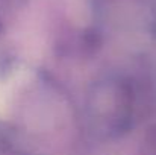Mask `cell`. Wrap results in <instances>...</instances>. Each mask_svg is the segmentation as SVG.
<instances>
[{
	"label": "cell",
	"instance_id": "1",
	"mask_svg": "<svg viewBox=\"0 0 156 155\" xmlns=\"http://www.w3.org/2000/svg\"><path fill=\"white\" fill-rule=\"evenodd\" d=\"M130 90L127 85L115 81H108L97 85V90L90 96V111L93 120L106 126L108 131H123L130 122Z\"/></svg>",
	"mask_w": 156,
	"mask_h": 155
}]
</instances>
